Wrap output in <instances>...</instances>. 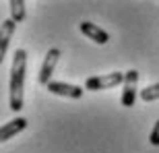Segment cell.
Here are the masks:
<instances>
[{"label": "cell", "mask_w": 159, "mask_h": 153, "mask_svg": "<svg viewBox=\"0 0 159 153\" xmlns=\"http://www.w3.org/2000/svg\"><path fill=\"white\" fill-rule=\"evenodd\" d=\"M17 29V23L12 21V19H6L0 23V64H2V60H4V54L8 50V44L12 39V33Z\"/></svg>", "instance_id": "cell-8"}, {"label": "cell", "mask_w": 159, "mask_h": 153, "mask_svg": "<svg viewBox=\"0 0 159 153\" xmlns=\"http://www.w3.org/2000/svg\"><path fill=\"white\" fill-rule=\"evenodd\" d=\"M149 143H151L153 147H159V120L153 124V130H151V135H149Z\"/></svg>", "instance_id": "cell-11"}, {"label": "cell", "mask_w": 159, "mask_h": 153, "mask_svg": "<svg viewBox=\"0 0 159 153\" xmlns=\"http://www.w3.org/2000/svg\"><path fill=\"white\" fill-rule=\"evenodd\" d=\"M25 128H27V118L17 116V118H12V120H8L6 124L0 126V143H6L8 139L17 137L19 132L25 130Z\"/></svg>", "instance_id": "cell-7"}, {"label": "cell", "mask_w": 159, "mask_h": 153, "mask_svg": "<svg viewBox=\"0 0 159 153\" xmlns=\"http://www.w3.org/2000/svg\"><path fill=\"white\" fill-rule=\"evenodd\" d=\"M11 19L15 23H23L25 21V0H11Z\"/></svg>", "instance_id": "cell-9"}, {"label": "cell", "mask_w": 159, "mask_h": 153, "mask_svg": "<svg viewBox=\"0 0 159 153\" xmlns=\"http://www.w3.org/2000/svg\"><path fill=\"white\" fill-rule=\"evenodd\" d=\"M141 100L143 101L159 100V83H153V85H147L145 89H141Z\"/></svg>", "instance_id": "cell-10"}, {"label": "cell", "mask_w": 159, "mask_h": 153, "mask_svg": "<svg viewBox=\"0 0 159 153\" xmlns=\"http://www.w3.org/2000/svg\"><path fill=\"white\" fill-rule=\"evenodd\" d=\"M58 60H60V50L58 48H50L48 54H46V58H43V64H41V68H39V75H37V83H39V85L48 87V85L52 83V75H54V71H56Z\"/></svg>", "instance_id": "cell-4"}, {"label": "cell", "mask_w": 159, "mask_h": 153, "mask_svg": "<svg viewBox=\"0 0 159 153\" xmlns=\"http://www.w3.org/2000/svg\"><path fill=\"white\" fill-rule=\"evenodd\" d=\"M79 29H81L83 35H87V39L95 41V44H99V46H106L107 41H110L107 31H103L99 25L91 23V21H83V23H79Z\"/></svg>", "instance_id": "cell-6"}, {"label": "cell", "mask_w": 159, "mask_h": 153, "mask_svg": "<svg viewBox=\"0 0 159 153\" xmlns=\"http://www.w3.org/2000/svg\"><path fill=\"white\" fill-rule=\"evenodd\" d=\"M136 85H139V71L136 68H130V71L124 72V83H122V101L124 108H132L136 104Z\"/></svg>", "instance_id": "cell-3"}, {"label": "cell", "mask_w": 159, "mask_h": 153, "mask_svg": "<svg viewBox=\"0 0 159 153\" xmlns=\"http://www.w3.org/2000/svg\"><path fill=\"white\" fill-rule=\"evenodd\" d=\"M46 89L50 93L60 95V97H68V100H81L83 93H85V87H79V85L64 83V81H52Z\"/></svg>", "instance_id": "cell-5"}, {"label": "cell", "mask_w": 159, "mask_h": 153, "mask_svg": "<svg viewBox=\"0 0 159 153\" xmlns=\"http://www.w3.org/2000/svg\"><path fill=\"white\" fill-rule=\"evenodd\" d=\"M25 72H27V50L19 48L12 56L11 81H8V106L15 114L23 110L25 93Z\"/></svg>", "instance_id": "cell-1"}, {"label": "cell", "mask_w": 159, "mask_h": 153, "mask_svg": "<svg viewBox=\"0 0 159 153\" xmlns=\"http://www.w3.org/2000/svg\"><path fill=\"white\" fill-rule=\"evenodd\" d=\"M124 83V72H107V75H97V76H89L85 81V89L87 91H103V89H112L116 85Z\"/></svg>", "instance_id": "cell-2"}]
</instances>
